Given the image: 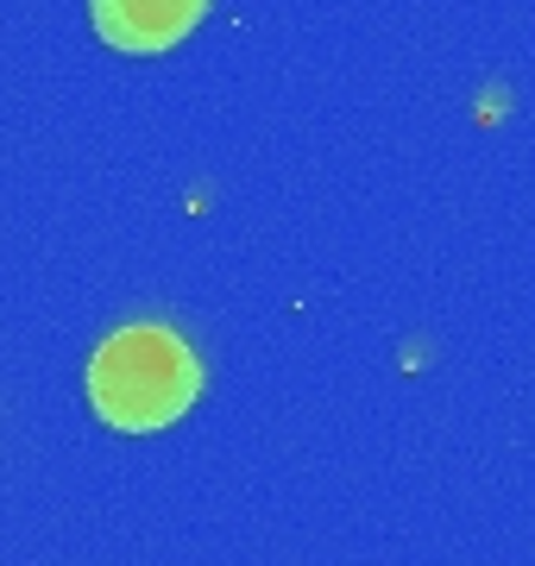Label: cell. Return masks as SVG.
Returning <instances> with one entry per match:
<instances>
[{
  "label": "cell",
  "mask_w": 535,
  "mask_h": 566,
  "mask_svg": "<svg viewBox=\"0 0 535 566\" xmlns=\"http://www.w3.org/2000/svg\"><path fill=\"white\" fill-rule=\"evenodd\" d=\"M196 353L170 327H120L88 359V397L114 428H165L196 403Z\"/></svg>",
  "instance_id": "1"
},
{
  "label": "cell",
  "mask_w": 535,
  "mask_h": 566,
  "mask_svg": "<svg viewBox=\"0 0 535 566\" xmlns=\"http://www.w3.org/2000/svg\"><path fill=\"white\" fill-rule=\"evenodd\" d=\"M208 0H95V25L120 51H165L202 20Z\"/></svg>",
  "instance_id": "2"
}]
</instances>
